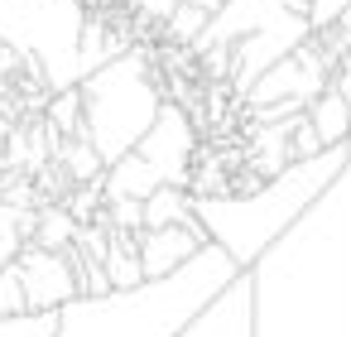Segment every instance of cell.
I'll list each match as a JSON object with an SVG mask.
<instances>
[{
    "label": "cell",
    "mask_w": 351,
    "mask_h": 337,
    "mask_svg": "<svg viewBox=\"0 0 351 337\" xmlns=\"http://www.w3.org/2000/svg\"><path fill=\"white\" fill-rule=\"evenodd\" d=\"M250 279L255 337H351V164Z\"/></svg>",
    "instance_id": "cell-1"
},
{
    "label": "cell",
    "mask_w": 351,
    "mask_h": 337,
    "mask_svg": "<svg viewBox=\"0 0 351 337\" xmlns=\"http://www.w3.org/2000/svg\"><path fill=\"white\" fill-rule=\"evenodd\" d=\"M245 270L212 246L197 255L178 279L145 284L135 294H111V299H82L63 313L53 337H178L221 289H231Z\"/></svg>",
    "instance_id": "cell-2"
},
{
    "label": "cell",
    "mask_w": 351,
    "mask_h": 337,
    "mask_svg": "<svg viewBox=\"0 0 351 337\" xmlns=\"http://www.w3.org/2000/svg\"><path fill=\"white\" fill-rule=\"evenodd\" d=\"M346 164H351V145L327 150L322 159L293 164L279 183H269L255 198H197V222L207 226L212 246H221L241 270H255L260 255L279 246L313 212V202L346 174Z\"/></svg>",
    "instance_id": "cell-3"
},
{
    "label": "cell",
    "mask_w": 351,
    "mask_h": 337,
    "mask_svg": "<svg viewBox=\"0 0 351 337\" xmlns=\"http://www.w3.org/2000/svg\"><path fill=\"white\" fill-rule=\"evenodd\" d=\"M82 102H87V140L101 150L106 169L121 164L125 154L140 150V140L154 130L159 111H164V68H159V49L135 44L125 58L106 63L101 73H92L82 82Z\"/></svg>",
    "instance_id": "cell-4"
},
{
    "label": "cell",
    "mask_w": 351,
    "mask_h": 337,
    "mask_svg": "<svg viewBox=\"0 0 351 337\" xmlns=\"http://www.w3.org/2000/svg\"><path fill=\"white\" fill-rule=\"evenodd\" d=\"M135 154H140V159H149V169L164 178V188H183V193H193L197 126L188 121V111H183V106L164 102V111H159L154 130L140 140V150H135Z\"/></svg>",
    "instance_id": "cell-5"
},
{
    "label": "cell",
    "mask_w": 351,
    "mask_h": 337,
    "mask_svg": "<svg viewBox=\"0 0 351 337\" xmlns=\"http://www.w3.org/2000/svg\"><path fill=\"white\" fill-rule=\"evenodd\" d=\"M337 82V73L327 68V58L317 54V44L308 39V44H298L284 63H274L260 82H255V92L241 102V106H274V102H317L327 87Z\"/></svg>",
    "instance_id": "cell-6"
},
{
    "label": "cell",
    "mask_w": 351,
    "mask_h": 337,
    "mask_svg": "<svg viewBox=\"0 0 351 337\" xmlns=\"http://www.w3.org/2000/svg\"><path fill=\"white\" fill-rule=\"evenodd\" d=\"M20 270H25V289H29V313L34 318L68 313L73 303H82V284H77V275H73L63 251L25 246L20 251Z\"/></svg>",
    "instance_id": "cell-7"
},
{
    "label": "cell",
    "mask_w": 351,
    "mask_h": 337,
    "mask_svg": "<svg viewBox=\"0 0 351 337\" xmlns=\"http://www.w3.org/2000/svg\"><path fill=\"white\" fill-rule=\"evenodd\" d=\"M212 251V236L202 222L193 226H169V231H140V260H145V279L149 284H164V279H178L197 255Z\"/></svg>",
    "instance_id": "cell-8"
},
{
    "label": "cell",
    "mask_w": 351,
    "mask_h": 337,
    "mask_svg": "<svg viewBox=\"0 0 351 337\" xmlns=\"http://www.w3.org/2000/svg\"><path fill=\"white\" fill-rule=\"evenodd\" d=\"M178 337H255V279H250V270L231 289H221Z\"/></svg>",
    "instance_id": "cell-9"
},
{
    "label": "cell",
    "mask_w": 351,
    "mask_h": 337,
    "mask_svg": "<svg viewBox=\"0 0 351 337\" xmlns=\"http://www.w3.org/2000/svg\"><path fill=\"white\" fill-rule=\"evenodd\" d=\"M101 188H106V202H149V198L164 188V178L149 169V159L125 154L121 164H111V169H106Z\"/></svg>",
    "instance_id": "cell-10"
},
{
    "label": "cell",
    "mask_w": 351,
    "mask_h": 337,
    "mask_svg": "<svg viewBox=\"0 0 351 337\" xmlns=\"http://www.w3.org/2000/svg\"><path fill=\"white\" fill-rule=\"evenodd\" d=\"M197 222V198L183 188H159L145 202V231H169V226H193Z\"/></svg>",
    "instance_id": "cell-11"
},
{
    "label": "cell",
    "mask_w": 351,
    "mask_h": 337,
    "mask_svg": "<svg viewBox=\"0 0 351 337\" xmlns=\"http://www.w3.org/2000/svg\"><path fill=\"white\" fill-rule=\"evenodd\" d=\"M308 121H313V130L322 135L327 150H346V145H351V111H346V102H341L337 87H327V92L313 102Z\"/></svg>",
    "instance_id": "cell-12"
},
{
    "label": "cell",
    "mask_w": 351,
    "mask_h": 337,
    "mask_svg": "<svg viewBox=\"0 0 351 337\" xmlns=\"http://www.w3.org/2000/svg\"><path fill=\"white\" fill-rule=\"evenodd\" d=\"M77 217L68 212V207H44L39 212V236H34V246L39 251H73L77 246Z\"/></svg>",
    "instance_id": "cell-13"
},
{
    "label": "cell",
    "mask_w": 351,
    "mask_h": 337,
    "mask_svg": "<svg viewBox=\"0 0 351 337\" xmlns=\"http://www.w3.org/2000/svg\"><path fill=\"white\" fill-rule=\"evenodd\" d=\"M15 318H34V313H29V289H25L20 260L0 275V323H15Z\"/></svg>",
    "instance_id": "cell-14"
},
{
    "label": "cell",
    "mask_w": 351,
    "mask_h": 337,
    "mask_svg": "<svg viewBox=\"0 0 351 337\" xmlns=\"http://www.w3.org/2000/svg\"><path fill=\"white\" fill-rule=\"evenodd\" d=\"M178 5H202V10H212V15H221L231 0H130V15H135V20H154V25H164Z\"/></svg>",
    "instance_id": "cell-15"
},
{
    "label": "cell",
    "mask_w": 351,
    "mask_h": 337,
    "mask_svg": "<svg viewBox=\"0 0 351 337\" xmlns=\"http://www.w3.org/2000/svg\"><path fill=\"white\" fill-rule=\"evenodd\" d=\"M327 154V145H322V135L313 130V121L303 116L298 126H293V140H289V159L293 164H308V159H322Z\"/></svg>",
    "instance_id": "cell-16"
},
{
    "label": "cell",
    "mask_w": 351,
    "mask_h": 337,
    "mask_svg": "<svg viewBox=\"0 0 351 337\" xmlns=\"http://www.w3.org/2000/svg\"><path fill=\"white\" fill-rule=\"evenodd\" d=\"M63 323V313H49V318H15V323H0V337H53Z\"/></svg>",
    "instance_id": "cell-17"
},
{
    "label": "cell",
    "mask_w": 351,
    "mask_h": 337,
    "mask_svg": "<svg viewBox=\"0 0 351 337\" xmlns=\"http://www.w3.org/2000/svg\"><path fill=\"white\" fill-rule=\"evenodd\" d=\"M20 73H25V54H20L15 44H5V39H0V102H5V97L15 92Z\"/></svg>",
    "instance_id": "cell-18"
},
{
    "label": "cell",
    "mask_w": 351,
    "mask_h": 337,
    "mask_svg": "<svg viewBox=\"0 0 351 337\" xmlns=\"http://www.w3.org/2000/svg\"><path fill=\"white\" fill-rule=\"evenodd\" d=\"M20 130V121L5 111V106H0V159H5V145H10V135Z\"/></svg>",
    "instance_id": "cell-19"
}]
</instances>
